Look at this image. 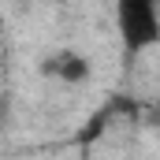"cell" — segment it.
I'll use <instances>...</instances> for the list:
<instances>
[{
  "instance_id": "cell-1",
  "label": "cell",
  "mask_w": 160,
  "mask_h": 160,
  "mask_svg": "<svg viewBox=\"0 0 160 160\" xmlns=\"http://www.w3.org/2000/svg\"><path fill=\"white\" fill-rule=\"evenodd\" d=\"M116 30L127 56L160 45V0H116Z\"/></svg>"
},
{
  "instance_id": "cell-2",
  "label": "cell",
  "mask_w": 160,
  "mask_h": 160,
  "mask_svg": "<svg viewBox=\"0 0 160 160\" xmlns=\"http://www.w3.org/2000/svg\"><path fill=\"white\" fill-rule=\"evenodd\" d=\"M89 60L82 56L78 48H60V52H52L45 63H41V75L45 78H56L63 82V86H82V82L89 78Z\"/></svg>"
},
{
  "instance_id": "cell-3",
  "label": "cell",
  "mask_w": 160,
  "mask_h": 160,
  "mask_svg": "<svg viewBox=\"0 0 160 160\" xmlns=\"http://www.w3.org/2000/svg\"><path fill=\"white\" fill-rule=\"evenodd\" d=\"M0 116H4V108H0Z\"/></svg>"
},
{
  "instance_id": "cell-4",
  "label": "cell",
  "mask_w": 160,
  "mask_h": 160,
  "mask_svg": "<svg viewBox=\"0 0 160 160\" xmlns=\"http://www.w3.org/2000/svg\"><path fill=\"white\" fill-rule=\"evenodd\" d=\"M82 160H89V157H82Z\"/></svg>"
}]
</instances>
